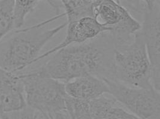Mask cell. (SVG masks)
Segmentation results:
<instances>
[{
  "instance_id": "12",
  "label": "cell",
  "mask_w": 160,
  "mask_h": 119,
  "mask_svg": "<svg viewBox=\"0 0 160 119\" xmlns=\"http://www.w3.org/2000/svg\"><path fill=\"white\" fill-rule=\"evenodd\" d=\"M96 0H63L61 1L62 9L64 10L67 23L76 21L86 17L94 18Z\"/></svg>"
},
{
  "instance_id": "5",
  "label": "cell",
  "mask_w": 160,
  "mask_h": 119,
  "mask_svg": "<svg viewBox=\"0 0 160 119\" xmlns=\"http://www.w3.org/2000/svg\"><path fill=\"white\" fill-rule=\"evenodd\" d=\"M94 18L109 30L115 46L130 42L141 29V23L119 1L96 0Z\"/></svg>"
},
{
  "instance_id": "14",
  "label": "cell",
  "mask_w": 160,
  "mask_h": 119,
  "mask_svg": "<svg viewBox=\"0 0 160 119\" xmlns=\"http://www.w3.org/2000/svg\"><path fill=\"white\" fill-rule=\"evenodd\" d=\"M14 0L0 1V42L13 30V8Z\"/></svg>"
},
{
  "instance_id": "2",
  "label": "cell",
  "mask_w": 160,
  "mask_h": 119,
  "mask_svg": "<svg viewBox=\"0 0 160 119\" xmlns=\"http://www.w3.org/2000/svg\"><path fill=\"white\" fill-rule=\"evenodd\" d=\"M61 16L57 15L46 21L8 34L0 42V67L16 74L33 64L45 45L65 28L67 23L51 29L44 28V25Z\"/></svg>"
},
{
  "instance_id": "11",
  "label": "cell",
  "mask_w": 160,
  "mask_h": 119,
  "mask_svg": "<svg viewBox=\"0 0 160 119\" xmlns=\"http://www.w3.org/2000/svg\"><path fill=\"white\" fill-rule=\"evenodd\" d=\"M91 119H140L117 100L102 95L89 101Z\"/></svg>"
},
{
  "instance_id": "6",
  "label": "cell",
  "mask_w": 160,
  "mask_h": 119,
  "mask_svg": "<svg viewBox=\"0 0 160 119\" xmlns=\"http://www.w3.org/2000/svg\"><path fill=\"white\" fill-rule=\"evenodd\" d=\"M109 95L140 119H160V91L154 88L132 87L116 81L103 80Z\"/></svg>"
},
{
  "instance_id": "13",
  "label": "cell",
  "mask_w": 160,
  "mask_h": 119,
  "mask_svg": "<svg viewBox=\"0 0 160 119\" xmlns=\"http://www.w3.org/2000/svg\"><path fill=\"white\" fill-rule=\"evenodd\" d=\"M40 2V1L36 0L15 1L12 14L13 29H21L26 17L36 8Z\"/></svg>"
},
{
  "instance_id": "9",
  "label": "cell",
  "mask_w": 160,
  "mask_h": 119,
  "mask_svg": "<svg viewBox=\"0 0 160 119\" xmlns=\"http://www.w3.org/2000/svg\"><path fill=\"white\" fill-rule=\"evenodd\" d=\"M26 105L23 84L19 75L0 67V114L18 111Z\"/></svg>"
},
{
  "instance_id": "10",
  "label": "cell",
  "mask_w": 160,
  "mask_h": 119,
  "mask_svg": "<svg viewBox=\"0 0 160 119\" xmlns=\"http://www.w3.org/2000/svg\"><path fill=\"white\" fill-rule=\"evenodd\" d=\"M65 90L67 95L73 99L88 101L109 93L106 82L92 76L79 77L66 82Z\"/></svg>"
},
{
  "instance_id": "1",
  "label": "cell",
  "mask_w": 160,
  "mask_h": 119,
  "mask_svg": "<svg viewBox=\"0 0 160 119\" xmlns=\"http://www.w3.org/2000/svg\"><path fill=\"white\" fill-rule=\"evenodd\" d=\"M115 51L113 38L109 32H104L92 40L55 52L34 71L65 83L87 76L115 81Z\"/></svg>"
},
{
  "instance_id": "8",
  "label": "cell",
  "mask_w": 160,
  "mask_h": 119,
  "mask_svg": "<svg viewBox=\"0 0 160 119\" xmlns=\"http://www.w3.org/2000/svg\"><path fill=\"white\" fill-rule=\"evenodd\" d=\"M67 23V30L64 40L49 51L38 55L33 63L49 57L68 46L84 43L98 36L102 33L109 32V30L94 17H86L76 21Z\"/></svg>"
},
{
  "instance_id": "3",
  "label": "cell",
  "mask_w": 160,
  "mask_h": 119,
  "mask_svg": "<svg viewBox=\"0 0 160 119\" xmlns=\"http://www.w3.org/2000/svg\"><path fill=\"white\" fill-rule=\"evenodd\" d=\"M115 81L140 89L153 88L152 67L140 30L131 41L115 47Z\"/></svg>"
},
{
  "instance_id": "4",
  "label": "cell",
  "mask_w": 160,
  "mask_h": 119,
  "mask_svg": "<svg viewBox=\"0 0 160 119\" xmlns=\"http://www.w3.org/2000/svg\"><path fill=\"white\" fill-rule=\"evenodd\" d=\"M19 76L27 106L49 117L67 110L65 82L44 76L34 70Z\"/></svg>"
},
{
  "instance_id": "7",
  "label": "cell",
  "mask_w": 160,
  "mask_h": 119,
  "mask_svg": "<svg viewBox=\"0 0 160 119\" xmlns=\"http://www.w3.org/2000/svg\"><path fill=\"white\" fill-rule=\"evenodd\" d=\"M140 31L152 67V83L160 91V1H144Z\"/></svg>"
}]
</instances>
